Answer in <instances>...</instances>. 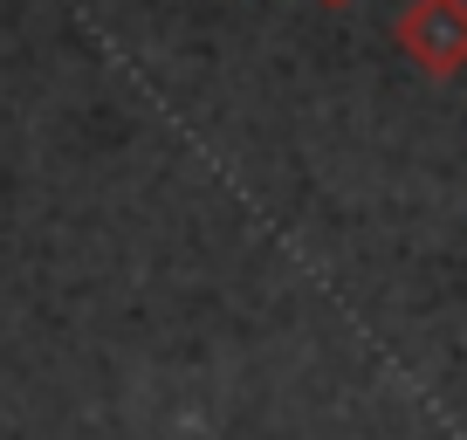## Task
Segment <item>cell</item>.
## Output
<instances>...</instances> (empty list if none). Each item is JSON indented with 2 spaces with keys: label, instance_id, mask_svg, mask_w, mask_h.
<instances>
[{
  "label": "cell",
  "instance_id": "obj_2",
  "mask_svg": "<svg viewBox=\"0 0 467 440\" xmlns=\"http://www.w3.org/2000/svg\"><path fill=\"white\" fill-rule=\"evenodd\" d=\"M330 7H337V0H330Z\"/></svg>",
  "mask_w": 467,
  "mask_h": 440
},
{
  "label": "cell",
  "instance_id": "obj_1",
  "mask_svg": "<svg viewBox=\"0 0 467 440\" xmlns=\"http://www.w3.org/2000/svg\"><path fill=\"white\" fill-rule=\"evenodd\" d=\"M399 48L426 76H461L467 69V0H412L399 15Z\"/></svg>",
  "mask_w": 467,
  "mask_h": 440
}]
</instances>
